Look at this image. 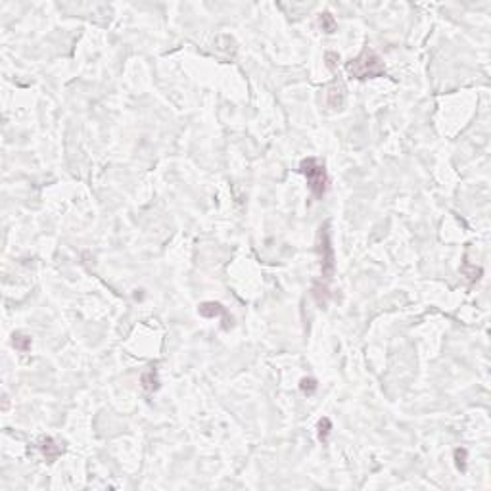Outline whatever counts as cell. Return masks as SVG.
Here are the masks:
<instances>
[{"label": "cell", "mask_w": 491, "mask_h": 491, "mask_svg": "<svg viewBox=\"0 0 491 491\" xmlns=\"http://www.w3.org/2000/svg\"><path fill=\"white\" fill-rule=\"evenodd\" d=\"M318 27L325 33H328V35L336 31V19H334V16L330 12H323V14L318 16Z\"/></svg>", "instance_id": "cell-8"}, {"label": "cell", "mask_w": 491, "mask_h": 491, "mask_svg": "<svg viewBox=\"0 0 491 491\" xmlns=\"http://www.w3.org/2000/svg\"><path fill=\"white\" fill-rule=\"evenodd\" d=\"M318 439L323 441V444H326L328 441V436H330V432H332V422H330V419H326V416H323V419L318 420Z\"/></svg>", "instance_id": "cell-10"}, {"label": "cell", "mask_w": 491, "mask_h": 491, "mask_svg": "<svg viewBox=\"0 0 491 491\" xmlns=\"http://www.w3.org/2000/svg\"><path fill=\"white\" fill-rule=\"evenodd\" d=\"M35 449L39 451V455L42 457L44 462H54L58 457H62L65 451L64 444H60L58 439L50 436H42L35 441Z\"/></svg>", "instance_id": "cell-4"}, {"label": "cell", "mask_w": 491, "mask_h": 491, "mask_svg": "<svg viewBox=\"0 0 491 491\" xmlns=\"http://www.w3.org/2000/svg\"><path fill=\"white\" fill-rule=\"evenodd\" d=\"M340 60V56L336 54V52H326V67L328 69H336V62Z\"/></svg>", "instance_id": "cell-14"}, {"label": "cell", "mask_w": 491, "mask_h": 491, "mask_svg": "<svg viewBox=\"0 0 491 491\" xmlns=\"http://www.w3.org/2000/svg\"><path fill=\"white\" fill-rule=\"evenodd\" d=\"M317 250L321 255V277L325 280V284H328V280L332 278L334 269H336V261H334V250L332 242H330V230H328V223L323 225L318 229L317 236Z\"/></svg>", "instance_id": "cell-3"}, {"label": "cell", "mask_w": 491, "mask_h": 491, "mask_svg": "<svg viewBox=\"0 0 491 491\" xmlns=\"http://www.w3.org/2000/svg\"><path fill=\"white\" fill-rule=\"evenodd\" d=\"M462 273L467 275L470 282H476L478 278L482 277V269H480V267H474V265H470V263H464V265H462Z\"/></svg>", "instance_id": "cell-11"}, {"label": "cell", "mask_w": 491, "mask_h": 491, "mask_svg": "<svg viewBox=\"0 0 491 491\" xmlns=\"http://www.w3.org/2000/svg\"><path fill=\"white\" fill-rule=\"evenodd\" d=\"M198 313L202 315V317H206V318L223 317V318H225V328H229L230 317L227 315V311H225V307H223L221 303H215V301H206V303H202V305H200Z\"/></svg>", "instance_id": "cell-6"}, {"label": "cell", "mask_w": 491, "mask_h": 491, "mask_svg": "<svg viewBox=\"0 0 491 491\" xmlns=\"http://www.w3.org/2000/svg\"><path fill=\"white\" fill-rule=\"evenodd\" d=\"M346 102V87L341 79H334L328 87H326V104L332 110H341Z\"/></svg>", "instance_id": "cell-5"}, {"label": "cell", "mask_w": 491, "mask_h": 491, "mask_svg": "<svg viewBox=\"0 0 491 491\" xmlns=\"http://www.w3.org/2000/svg\"><path fill=\"white\" fill-rule=\"evenodd\" d=\"M12 343H14V348L17 349V351H29L31 349V336H27V334L23 332H16L14 334V340H12Z\"/></svg>", "instance_id": "cell-9"}, {"label": "cell", "mask_w": 491, "mask_h": 491, "mask_svg": "<svg viewBox=\"0 0 491 491\" xmlns=\"http://www.w3.org/2000/svg\"><path fill=\"white\" fill-rule=\"evenodd\" d=\"M346 71L349 73L351 79L364 81L386 75V65H384V60L374 52L373 48L366 46L355 60H349L346 64Z\"/></svg>", "instance_id": "cell-1"}, {"label": "cell", "mask_w": 491, "mask_h": 491, "mask_svg": "<svg viewBox=\"0 0 491 491\" xmlns=\"http://www.w3.org/2000/svg\"><path fill=\"white\" fill-rule=\"evenodd\" d=\"M467 457H468L467 449H462V447L455 449V464H457V468H459L460 472L467 470Z\"/></svg>", "instance_id": "cell-12"}, {"label": "cell", "mask_w": 491, "mask_h": 491, "mask_svg": "<svg viewBox=\"0 0 491 491\" xmlns=\"http://www.w3.org/2000/svg\"><path fill=\"white\" fill-rule=\"evenodd\" d=\"M300 388L303 394L311 396V394L317 389V380H315V378H303V380L300 382Z\"/></svg>", "instance_id": "cell-13"}, {"label": "cell", "mask_w": 491, "mask_h": 491, "mask_svg": "<svg viewBox=\"0 0 491 491\" xmlns=\"http://www.w3.org/2000/svg\"><path fill=\"white\" fill-rule=\"evenodd\" d=\"M300 173L307 179L311 194L317 200H323V196L326 194V188H328V175H326L325 163L318 161L317 158L301 159Z\"/></svg>", "instance_id": "cell-2"}, {"label": "cell", "mask_w": 491, "mask_h": 491, "mask_svg": "<svg viewBox=\"0 0 491 491\" xmlns=\"http://www.w3.org/2000/svg\"><path fill=\"white\" fill-rule=\"evenodd\" d=\"M140 382H142V388L146 389V391H156V389H159L158 371H156L154 366H150V369H148V371L142 374Z\"/></svg>", "instance_id": "cell-7"}]
</instances>
